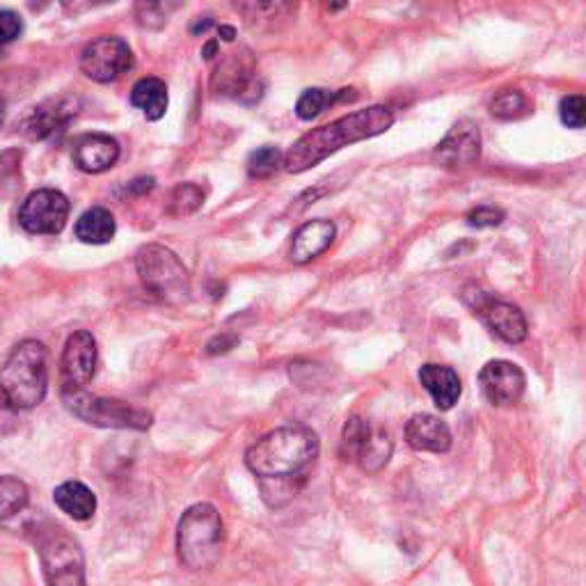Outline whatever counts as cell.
<instances>
[{
  "label": "cell",
  "mask_w": 586,
  "mask_h": 586,
  "mask_svg": "<svg viewBox=\"0 0 586 586\" xmlns=\"http://www.w3.org/2000/svg\"><path fill=\"white\" fill-rule=\"evenodd\" d=\"M334 224L330 220H309L303 228L293 234L291 243V261L293 264H309L312 259H317L323 255L330 243L334 241Z\"/></svg>",
  "instance_id": "18"
},
{
  "label": "cell",
  "mask_w": 586,
  "mask_h": 586,
  "mask_svg": "<svg viewBox=\"0 0 586 586\" xmlns=\"http://www.w3.org/2000/svg\"><path fill=\"white\" fill-rule=\"evenodd\" d=\"M99 351L93 332L78 330L64 344L60 357L62 390H85L97 374Z\"/></svg>",
  "instance_id": "12"
},
{
  "label": "cell",
  "mask_w": 586,
  "mask_h": 586,
  "mask_svg": "<svg viewBox=\"0 0 586 586\" xmlns=\"http://www.w3.org/2000/svg\"><path fill=\"white\" fill-rule=\"evenodd\" d=\"M74 163L87 174H101L120 161V145L106 133H85L74 143Z\"/></svg>",
  "instance_id": "15"
},
{
  "label": "cell",
  "mask_w": 586,
  "mask_h": 586,
  "mask_svg": "<svg viewBox=\"0 0 586 586\" xmlns=\"http://www.w3.org/2000/svg\"><path fill=\"white\" fill-rule=\"evenodd\" d=\"M394 442L386 428L374 426L363 417H351L342 434V456L357 463L369 475H378L392 459Z\"/></svg>",
  "instance_id": "8"
},
{
  "label": "cell",
  "mask_w": 586,
  "mask_h": 586,
  "mask_svg": "<svg viewBox=\"0 0 586 586\" xmlns=\"http://www.w3.org/2000/svg\"><path fill=\"white\" fill-rule=\"evenodd\" d=\"M216 49H218V41H209L207 47H205V58H207V60H211V58H213V53H216Z\"/></svg>",
  "instance_id": "34"
},
{
  "label": "cell",
  "mask_w": 586,
  "mask_h": 586,
  "mask_svg": "<svg viewBox=\"0 0 586 586\" xmlns=\"http://www.w3.org/2000/svg\"><path fill=\"white\" fill-rule=\"evenodd\" d=\"M154 188V179H135V182L129 184V193H149Z\"/></svg>",
  "instance_id": "32"
},
{
  "label": "cell",
  "mask_w": 586,
  "mask_h": 586,
  "mask_svg": "<svg viewBox=\"0 0 586 586\" xmlns=\"http://www.w3.org/2000/svg\"><path fill=\"white\" fill-rule=\"evenodd\" d=\"M559 112H561V122L569 129H582L586 120V101L582 95H571L561 101Z\"/></svg>",
  "instance_id": "28"
},
{
  "label": "cell",
  "mask_w": 586,
  "mask_h": 586,
  "mask_svg": "<svg viewBox=\"0 0 586 586\" xmlns=\"http://www.w3.org/2000/svg\"><path fill=\"white\" fill-rule=\"evenodd\" d=\"M481 156V133L479 126L463 120L452 126L444 141L436 147V159L449 170H463L475 166Z\"/></svg>",
  "instance_id": "14"
},
{
  "label": "cell",
  "mask_w": 586,
  "mask_h": 586,
  "mask_svg": "<svg viewBox=\"0 0 586 586\" xmlns=\"http://www.w3.org/2000/svg\"><path fill=\"white\" fill-rule=\"evenodd\" d=\"M479 386L492 405H513L523 399L527 378L523 369L509 359H492L481 369Z\"/></svg>",
  "instance_id": "13"
},
{
  "label": "cell",
  "mask_w": 586,
  "mask_h": 586,
  "mask_svg": "<svg viewBox=\"0 0 586 586\" xmlns=\"http://www.w3.org/2000/svg\"><path fill=\"white\" fill-rule=\"evenodd\" d=\"M405 442H408L415 452H431L444 454L452 449V431L449 426L436 415H415L405 424Z\"/></svg>",
  "instance_id": "16"
},
{
  "label": "cell",
  "mask_w": 586,
  "mask_h": 586,
  "mask_svg": "<svg viewBox=\"0 0 586 586\" xmlns=\"http://www.w3.org/2000/svg\"><path fill=\"white\" fill-rule=\"evenodd\" d=\"M394 124L392 110L386 106H371L365 110H355L326 126L312 129L303 138L293 145L286 154L282 168L291 174L307 172L309 168L326 161L330 154L340 151L353 143H363L374 135L386 133Z\"/></svg>",
  "instance_id": "1"
},
{
  "label": "cell",
  "mask_w": 586,
  "mask_h": 586,
  "mask_svg": "<svg viewBox=\"0 0 586 586\" xmlns=\"http://www.w3.org/2000/svg\"><path fill=\"white\" fill-rule=\"evenodd\" d=\"M218 33H220V37H222L224 41H234V28H230V26H220Z\"/></svg>",
  "instance_id": "33"
},
{
  "label": "cell",
  "mask_w": 586,
  "mask_h": 586,
  "mask_svg": "<svg viewBox=\"0 0 586 586\" xmlns=\"http://www.w3.org/2000/svg\"><path fill=\"white\" fill-rule=\"evenodd\" d=\"M284 161V156L278 147H259L247 159V174L253 179H268L273 176Z\"/></svg>",
  "instance_id": "26"
},
{
  "label": "cell",
  "mask_w": 586,
  "mask_h": 586,
  "mask_svg": "<svg viewBox=\"0 0 586 586\" xmlns=\"http://www.w3.org/2000/svg\"><path fill=\"white\" fill-rule=\"evenodd\" d=\"M78 103L74 99H58V101H47L37 108H33L26 120H24V133L30 141H44L60 131L76 115Z\"/></svg>",
  "instance_id": "17"
},
{
  "label": "cell",
  "mask_w": 586,
  "mask_h": 586,
  "mask_svg": "<svg viewBox=\"0 0 586 586\" xmlns=\"http://www.w3.org/2000/svg\"><path fill=\"white\" fill-rule=\"evenodd\" d=\"M53 500L62 513L78 523L89 521L97 513V495L81 481H64L56 488Z\"/></svg>",
  "instance_id": "20"
},
{
  "label": "cell",
  "mask_w": 586,
  "mask_h": 586,
  "mask_svg": "<svg viewBox=\"0 0 586 586\" xmlns=\"http://www.w3.org/2000/svg\"><path fill=\"white\" fill-rule=\"evenodd\" d=\"M62 401L74 417L99 428H122V431H147L154 417L149 411L122 399H106L85 390H62Z\"/></svg>",
  "instance_id": "6"
},
{
  "label": "cell",
  "mask_w": 586,
  "mask_h": 586,
  "mask_svg": "<svg viewBox=\"0 0 586 586\" xmlns=\"http://www.w3.org/2000/svg\"><path fill=\"white\" fill-rule=\"evenodd\" d=\"M525 110H527V99L523 93H517V89H506V93H500L490 103V112L500 120H515V118H521Z\"/></svg>",
  "instance_id": "27"
},
{
  "label": "cell",
  "mask_w": 586,
  "mask_h": 586,
  "mask_svg": "<svg viewBox=\"0 0 586 586\" xmlns=\"http://www.w3.org/2000/svg\"><path fill=\"white\" fill-rule=\"evenodd\" d=\"M419 382H422V388L431 394L434 403L440 411H452L463 392L459 374L452 367H444V365H434V363L424 365L419 369Z\"/></svg>",
  "instance_id": "19"
},
{
  "label": "cell",
  "mask_w": 586,
  "mask_h": 586,
  "mask_svg": "<svg viewBox=\"0 0 586 586\" xmlns=\"http://www.w3.org/2000/svg\"><path fill=\"white\" fill-rule=\"evenodd\" d=\"M131 103L143 110L149 122H159L168 110V87L161 78H143L131 89Z\"/></svg>",
  "instance_id": "21"
},
{
  "label": "cell",
  "mask_w": 586,
  "mask_h": 586,
  "mask_svg": "<svg viewBox=\"0 0 586 586\" xmlns=\"http://www.w3.org/2000/svg\"><path fill=\"white\" fill-rule=\"evenodd\" d=\"M49 390V355L35 340L21 342L0 371V396L10 411H33Z\"/></svg>",
  "instance_id": "3"
},
{
  "label": "cell",
  "mask_w": 586,
  "mask_h": 586,
  "mask_svg": "<svg viewBox=\"0 0 586 586\" xmlns=\"http://www.w3.org/2000/svg\"><path fill=\"white\" fill-rule=\"evenodd\" d=\"M465 303L475 309L477 317L506 344H521L527 340V319L513 303L492 298L490 293L472 291L465 293Z\"/></svg>",
  "instance_id": "10"
},
{
  "label": "cell",
  "mask_w": 586,
  "mask_h": 586,
  "mask_svg": "<svg viewBox=\"0 0 586 586\" xmlns=\"http://www.w3.org/2000/svg\"><path fill=\"white\" fill-rule=\"evenodd\" d=\"M346 93H349V89H340V93H330V89H321V87L305 89L303 97L296 103V115L301 120L319 118L321 112H326L332 103L346 99Z\"/></svg>",
  "instance_id": "24"
},
{
  "label": "cell",
  "mask_w": 586,
  "mask_h": 586,
  "mask_svg": "<svg viewBox=\"0 0 586 586\" xmlns=\"http://www.w3.org/2000/svg\"><path fill=\"white\" fill-rule=\"evenodd\" d=\"M202 202H205V193H202L199 186L195 184H179L172 195H170V202H168V213L174 216V218H184V216H191L195 213Z\"/></svg>",
  "instance_id": "25"
},
{
  "label": "cell",
  "mask_w": 586,
  "mask_h": 586,
  "mask_svg": "<svg viewBox=\"0 0 586 586\" xmlns=\"http://www.w3.org/2000/svg\"><path fill=\"white\" fill-rule=\"evenodd\" d=\"M118 232L115 216L103 207H95L85 211L76 222V239L89 245H106Z\"/></svg>",
  "instance_id": "22"
},
{
  "label": "cell",
  "mask_w": 586,
  "mask_h": 586,
  "mask_svg": "<svg viewBox=\"0 0 586 586\" xmlns=\"http://www.w3.org/2000/svg\"><path fill=\"white\" fill-rule=\"evenodd\" d=\"M24 33V21L12 10H0V44H10Z\"/></svg>",
  "instance_id": "29"
},
{
  "label": "cell",
  "mask_w": 586,
  "mask_h": 586,
  "mask_svg": "<svg viewBox=\"0 0 586 586\" xmlns=\"http://www.w3.org/2000/svg\"><path fill=\"white\" fill-rule=\"evenodd\" d=\"M66 218H70V199L56 188L30 193L19 211L21 228L30 234H60Z\"/></svg>",
  "instance_id": "11"
},
{
  "label": "cell",
  "mask_w": 586,
  "mask_h": 586,
  "mask_svg": "<svg viewBox=\"0 0 586 586\" xmlns=\"http://www.w3.org/2000/svg\"><path fill=\"white\" fill-rule=\"evenodd\" d=\"M224 525L213 504L199 502L186 509L176 527V554L188 571H209L222 557Z\"/></svg>",
  "instance_id": "4"
},
{
  "label": "cell",
  "mask_w": 586,
  "mask_h": 586,
  "mask_svg": "<svg viewBox=\"0 0 586 586\" xmlns=\"http://www.w3.org/2000/svg\"><path fill=\"white\" fill-rule=\"evenodd\" d=\"M135 268L145 286L168 303H182L191 296V276L170 247L145 245L135 255Z\"/></svg>",
  "instance_id": "7"
},
{
  "label": "cell",
  "mask_w": 586,
  "mask_h": 586,
  "mask_svg": "<svg viewBox=\"0 0 586 586\" xmlns=\"http://www.w3.org/2000/svg\"><path fill=\"white\" fill-rule=\"evenodd\" d=\"M3 122H5V101L0 99V126H3Z\"/></svg>",
  "instance_id": "35"
},
{
  "label": "cell",
  "mask_w": 586,
  "mask_h": 586,
  "mask_svg": "<svg viewBox=\"0 0 586 586\" xmlns=\"http://www.w3.org/2000/svg\"><path fill=\"white\" fill-rule=\"evenodd\" d=\"M33 536L49 586H85V557L70 532L47 523Z\"/></svg>",
  "instance_id": "5"
},
{
  "label": "cell",
  "mask_w": 586,
  "mask_h": 586,
  "mask_svg": "<svg viewBox=\"0 0 586 586\" xmlns=\"http://www.w3.org/2000/svg\"><path fill=\"white\" fill-rule=\"evenodd\" d=\"M504 220V211L495 209V207H479L475 211L467 213V224L472 228H495V224H500Z\"/></svg>",
  "instance_id": "30"
},
{
  "label": "cell",
  "mask_w": 586,
  "mask_h": 586,
  "mask_svg": "<svg viewBox=\"0 0 586 586\" xmlns=\"http://www.w3.org/2000/svg\"><path fill=\"white\" fill-rule=\"evenodd\" d=\"M135 58L129 44L120 37H99L81 53V70L97 83H112L133 70Z\"/></svg>",
  "instance_id": "9"
},
{
  "label": "cell",
  "mask_w": 586,
  "mask_h": 586,
  "mask_svg": "<svg viewBox=\"0 0 586 586\" xmlns=\"http://www.w3.org/2000/svg\"><path fill=\"white\" fill-rule=\"evenodd\" d=\"M30 490L19 477H0V525H10L16 515L26 511Z\"/></svg>",
  "instance_id": "23"
},
{
  "label": "cell",
  "mask_w": 586,
  "mask_h": 586,
  "mask_svg": "<svg viewBox=\"0 0 586 586\" xmlns=\"http://www.w3.org/2000/svg\"><path fill=\"white\" fill-rule=\"evenodd\" d=\"M319 449V436L309 426L289 424L266 434L247 449L245 465L259 479H291L301 477L317 461Z\"/></svg>",
  "instance_id": "2"
},
{
  "label": "cell",
  "mask_w": 586,
  "mask_h": 586,
  "mask_svg": "<svg viewBox=\"0 0 586 586\" xmlns=\"http://www.w3.org/2000/svg\"><path fill=\"white\" fill-rule=\"evenodd\" d=\"M234 344H236V337H234V334H222V337H216V340H211V342H209L207 353H209V355L228 353L230 349H234Z\"/></svg>",
  "instance_id": "31"
}]
</instances>
